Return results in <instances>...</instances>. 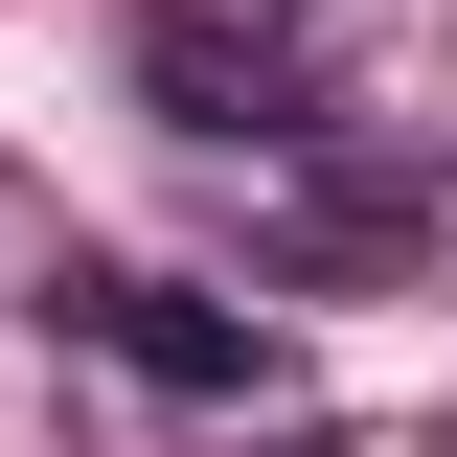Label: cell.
<instances>
[{
	"instance_id": "6da1fadb",
	"label": "cell",
	"mask_w": 457,
	"mask_h": 457,
	"mask_svg": "<svg viewBox=\"0 0 457 457\" xmlns=\"http://www.w3.org/2000/svg\"><path fill=\"white\" fill-rule=\"evenodd\" d=\"M137 114L161 137H320V92H297V23H252V0H161L137 23Z\"/></svg>"
},
{
	"instance_id": "3957f363",
	"label": "cell",
	"mask_w": 457,
	"mask_h": 457,
	"mask_svg": "<svg viewBox=\"0 0 457 457\" xmlns=\"http://www.w3.org/2000/svg\"><path fill=\"white\" fill-rule=\"evenodd\" d=\"M411 228H435V183H297L275 252H297V275H366V252H411Z\"/></svg>"
},
{
	"instance_id": "7a4b0ae2",
	"label": "cell",
	"mask_w": 457,
	"mask_h": 457,
	"mask_svg": "<svg viewBox=\"0 0 457 457\" xmlns=\"http://www.w3.org/2000/svg\"><path fill=\"white\" fill-rule=\"evenodd\" d=\"M46 320L114 343V366H137V389H183V411H252V389H275V343L228 320V297H183V275H69Z\"/></svg>"
}]
</instances>
